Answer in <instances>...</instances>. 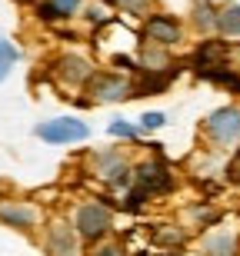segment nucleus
I'll use <instances>...</instances> for the list:
<instances>
[{
    "instance_id": "f257e3e1",
    "label": "nucleus",
    "mask_w": 240,
    "mask_h": 256,
    "mask_svg": "<svg viewBox=\"0 0 240 256\" xmlns=\"http://www.w3.org/2000/svg\"><path fill=\"white\" fill-rule=\"evenodd\" d=\"M84 166L100 186L107 190V196H124L134 186V160L127 156L120 146H94L84 153Z\"/></svg>"
},
{
    "instance_id": "f03ea898",
    "label": "nucleus",
    "mask_w": 240,
    "mask_h": 256,
    "mask_svg": "<svg viewBox=\"0 0 240 256\" xmlns=\"http://www.w3.org/2000/svg\"><path fill=\"white\" fill-rule=\"evenodd\" d=\"M67 216L74 223V230L80 233L84 246H97V243L117 236V200L107 196V193L74 203V210H70Z\"/></svg>"
},
{
    "instance_id": "7ed1b4c3",
    "label": "nucleus",
    "mask_w": 240,
    "mask_h": 256,
    "mask_svg": "<svg viewBox=\"0 0 240 256\" xmlns=\"http://www.w3.org/2000/svg\"><path fill=\"white\" fill-rule=\"evenodd\" d=\"M97 70L100 66L87 57V54H80V50H60L57 57L47 60V76L64 94H77V96L87 90V84L94 80Z\"/></svg>"
},
{
    "instance_id": "20e7f679",
    "label": "nucleus",
    "mask_w": 240,
    "mask_h": 256,
    "mask_svg": "<svg viewBox=\"0 0 240 256\" xmlns=\"http://www.w3.org/2000/svg\"><path fill=\"white\" fill-rule=\"evenodd\" d=\"M134 186H140L150 200H167L180 190V176L167 156L144 153L140 160H134Z\"/></svg>"
},
{
    "instance_id": "39448f33",
    "label": "nucleus",
    "mask_w": 240,
    "mask_h": 256,
    "mask_svg": "<svg viewBox=\"0 0 240 256\" xmlns=\"http://www.w3.org/2000/svg\"><path fill=\"white\" fill-rule=\"evenodd\" d=\"M44 223H47V210L30 196H0V226L4 230L37 240Z\"/></svg>"
},
{
    "instance_id": "423d86ee",
    "label": "nucleus",
    "mask_w": 240,
    "mask_h": 256,
    "mask_svg": "<svg viewBox=\"0 0 240 256\" xmlns=\"http://www.w3.org/2000/svg\"><path fill=\"white\" fill-rule=\"evenodd\" d=\"M200 140L213 150L240 146V104H220L200 120Z\"/></svg>"
},
{
    "instance_id": "0eeeda50",
    "label": "nucleus",
    "mask_w": 240,
    "mask_h": 256,
    "mask_svg": "<svg viewBox=\"0 0 240 256\" xmlns=\"http://www.w3.org/2000/svg\"><path fill=\"white\" fill-rule=\"evenodd\" d=\"M37 243L44 250V256H84L87 253L84 240L74 230L67 213H47V223L40 230Z\"/></svg>"
},
{
    "instance_id": "6e6552de",
    "label": "nucleus",
    "mask_w": 240,
    "mask_h": 256,
    "mask_svg": "<svg viewBox=\"0 0 240 256\" xmlns=\"http://www.w3.org/2000/svg\"><path fill=\"white\" fill-rule=\"evenodd\" d=\"M140 40L144 44H157V47H167V50H177L187 40V20L177 17L173 10H150L144 20H140V27H137Z\"/></svg>"
},
{
    "instance_id": "1a4fd4ad",
    "label": "nucleus",
    "mask_w": 240,
    "mask_h": 256,
    "mask_svg": "<svg viewBox=\"0 0 240 256\" xmlns=\"http://www.w3.org/2000/svg\"><path fill=\"white\" fill-rule=\"evenodd\" d=\"M34 136L47 146H74V143H87L90 140V124L77 114H60V116H47L34 124Z\"/></svg>"
},
{
    "instance_id": "9d476101",
    "label": "nucleus",
    "mask_w": 240,
    "mask_h": 256,
    "mask_svg": "<svg viewBox=\"0 0 240 256\" xmlns=\"http://www.w3.org/2000/svg\"><path fill=\"white\" fill-rule=\"evenodd\" d=\"M84 94L90 96V104H94V106L127 104V100H137V96H134V76L120 74V70H97L94 80L87 84Z\"/></svg>"
},
{
    "instance_id": "9b49d317",
    "label": "nucleus",
    "mask_w": 240,
    "mask_h": 256,
    "mask_svg": "<svg viewBox=\"0 0 240 256\" xmlns=\"http://www.w3.org/2000/svg\"><path fill=\"white\" fill-rule=\"evenodd\" d=\"M180 60H183V66H187V74L197 76L200 70H210V66H217V64L233 60V44L223 40V37H200Z\"/></svg>"
},
{
    "instance_id": "f8f14e48",
    "label": "nucleus",
    "mask_w": 240,
    "mask_h": 256,
    "mask_svg": "<svg viewBox=\"0 0 240 256\" xmlns=\"http://www.w3.org/2000/svg\"><path fill=\"white\" fill-rule=\"evenodd\" d=\"M193 233L183 223H170V220H163V223H154L150 226V246L160 250L163 256H183L187 246H190Z\"/></svg>"
},
{
    "instance_id": "ddd939ff",
    "label": "nucleus",
    "mask_w": 240,
    "mask_h": 256,
    "mask_svg": "<svg viewBox=\"0 0 240 256\" xmlns=\"http://www.w3.org/2000/svg\"><path fill=\"white\" fill-rule=\"evenodd\" d=\"M223 206L220 203H213V200H193L183 206V226L190 230V233H207V230H217L223 223Z\"/></svg>"
},
{
    "instance_id": "4468645a",
    "label": "nucleus",
    "mask_w": 240,
    "mask_h": 256,
    "mask_svg": "<svg viewBox=\"0 0 240 256\" xmlns=\"http://www.w3.org/2000/svg\"><path fill=\"white\" fill-rule=\"evenodd\" d=\"M197 253L200 256H240V230L217 226L197 236Z\"/></svg>"
},
{
    "instance_id": "2eb2a0df",
    "label": "nucleus",
    "mask_w": 240,
    "mask_h": 256,
    "mask_svg": "<svg viewBox=\"0 0 240 256\" xmlns=\"http://www.w3.org/2000/svg\"><path fill=\"white\" fill-rule=\"evenodd\" d=\"M217 17H220V4L217 0H190L187 7V30L200 37H217Z\"/></svg>"
},
{
    "instance_id": "dca6fc26",
    "label": "nucleus",
    "mask_w": 240,
    "mask_h": 256,
    "mask_svg": "<svg viewBox=\"0 0 240 256\" xmlns=\"http://www.w3.org/2000/svg\"><path fill=\"white\" fill-rule=\"evenodd\" d=\"M180 74H187L183 60L173 66V70H160V74H147V70H140V74L134 76V96L140 100V96H150V94H167V90L177 84Z\"/></svg>"
},
{
    "instance_id": "f3484780",
    "label": "nucleus",
    "mask_w": 240,
    "mask_h": 256,
    "mask_svg": "<svg viewBox=\"0 0 240 256\" xmlns=\"http://www.w3.org/2000/svg\"><path fill=\"white\" fill-rule=\"evenodd\" d=\"M137 64H140V70H147V74H160V70H173V66L180 64V57L173 54V50L167 47H157V44H137Z\"/></svg>"
},
{
    "instance_id": "a211bd4d",
    "label": "nucleus",
    "mask_w": 240,
    "mask_h": 256,
    "mask_svg": "<svg viewBox=\"0 0 240 256\" xmlns=\"http://www.w3.org/2000/svg\"><path fill=\"white\" fill-rule=\"evenodd\" d=\"M197 80L217 86V90H223V94H230V96H240V66L233 64V60L217 64V66H210V70H200Z\"/></svg>"
},
{
    "instance_id": "6ab92c4d",
    "label": "nucleus",
    "mask_w": 240,
    "mask_h": 256,
    "mask_svg": "<svg viewBox=\"0 0 240 256\" xmlns=\"http://www.w3.org/2000/svg\"><path fill=\"white\" fill-rule=\"evenodd\" d=\"M77 20H84L87 27H90V34H100V30H107L117 20V10L110 0H87Z\"/></svg>"
},
{
    "instance_id": "aec40b11",
    "label": "nucleus",
    "mask_w": 240,
    "mask_h": 256,
    "mask_svg": "<svg viewBox=\"0 0 240 256\" xmlns=\"http://www.w3.org/2000/svg\"><path fill=\"white\" fill-rule=\"evenodd\" d=\"M217 37L223 40H240V0L220 4V17H217Z\"/></svg>"
},
{
    "instance_id": "412c9836",
    "label": "nucleus",
    "mask_w": 240,
    "mask_h": 256,
    "mask_svg": "<svg viewBox=\"0 0 240 256\" xmlns=\"http://www.w3.org/2000/svg\"><path fill=\"white\" fill-rule=\"evenodd\" d=\"M107 133L120 143H144V133L137 126V120H124V116H114L110 124H107Z\"/></svg>"
},
{
    "instance_id": "4be33fe9",
    "label": "nucleus",
    "mask_w": 240,
    "mask_h": 256,
    "mask_svg": "<svg viewBox=\"0 0 240 256\" xmlns=\"http://www.w3.org/2000/svg\"><path fill=\"white\" fill-rule=\"evenodd\" d=\"M150 203H154V200L147 196L140 186H130L124 196H117V213H130V216H137V213H144Z\"/></svg>"
},
{
    "instance_id": "5701e85b",
    "label": "nucleus",
    "mask_w": 240,
    "mask_h": 256,
    "mask_svg": "<svg viewBox=\"0 0 240 256\" xmlns=\"http://www.w3.org/2000/svg\"><path fill=\"white\" fill-rule=\"evenodd\" d=\"M110 4L120 17H134V20H144L150 10H157V0H110Z\"/></svg>"
},
{
    "instance_id": "b1692460",
    "label": "nucleus",
    "mask_w": 240,
    "mask_h": 256,
    "mask_svg": "<svg viewBox=\"0 0 240 256\" xmlns=\"http://www.w3.org/2000/svg\"><path fill=\"white\" fill-rule=\"evenodd\" d=\"M17 64H20V47L14 44V40L0 37V84L14 74V66H17Z\"/></svg>"
},
{
    "instance_id": "393cba45",
    "label": "nucleus",
    "mask_w": 240,
    "mask_h": 256,
    "mask_svg": "<svg viewBox=\"0 0 240 256\" xmlns=\"http://www.w3.org/2000/svg\"><path fill=\"white\" fill-rule=\"evenodd\" d=\"M167 120H170V116L163 114V110H144V114L137 116V126H140V133H144V136H154L157 130H163V126H167Z\"/></svg>"
},
{
    "instance_id": "a878e982",
    "label": "nucleus",
    "mask_w": 240,
    "mask_h": 256,
    "mask_svg": "<svg viewBox=\"0 0 240 256\" xmlns=\"http://www.w3.org/2000/svg\"><path fill=\"white\" fill-rule=\"evenodd\" d=\"M84 256H134V253L127 250L124 240L110 236V240H104V243H97V246H87V253H84Z\"/></svg>"
},
{
    "instance_id": "bb28decb",
    "label": "nucleus",
    "mask_w": 240,
    "mask_h": 256,
    "mask_svg": "<svg viewBox=\"0 0 240 256\" xmlns=\"http://www.w3.org/2000/svg\"><path fill=\"white\" fill-rule=\"evenodd\" d=\"M54 7H57V14L64 17V24H74V20L80 17V10H84L87 0H50Z\"/></svg>"
},
{
    "instance_id": "cd10ccee",
    "label": "nucleus",
    "mask_w": 240,
    "mask_h": 256,
    "mask_svg": "<svg viewBox=\"0 0 240 256\" xmlns=\"http://www.w3.org/2000/svg\"><path fill=\"white\" fill-rule=\"evenodd\" d=\"M223 183H230V186H240V146L233 150V156L227 160V166H223Z\"/></svg>"
},
{
    "instance_id": "c85d7f7f",
    "label": "nucleus",
    "mask_w": 240,
    "mask_h": 256,
    "mask_svg": "<svg viewBox=\"0 0 240 256\" xmlns=\"http://www.w3.org/2000/svg\"><path fill=\"white\" fill-rule=\"evenodd\" d=\"M14 4H17V7H30V4H34V0H14Z\"/></svg>"
},
{
    "instance_id": "c756f323",
    "label": "nucleus",
    "mask_w": 240,
    "mask_h": 256,
    "mask_svg": "<svg viewBox=\"0 0 240 256\" xmlns=\"http://www.w3.org/2000/svg\"><path fill=\"white\" fill-rule=\"evenodd\" d=\"M183 256H200V253H183Z\"/></svg>"
}]
</instances>
